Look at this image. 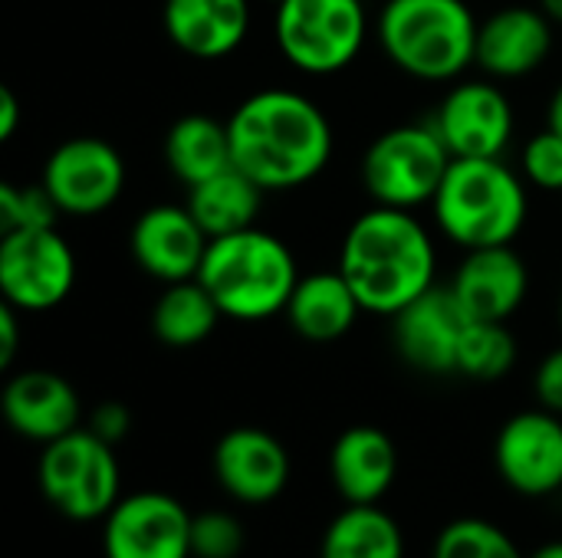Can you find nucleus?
Listing matches in <instances>:
<instances>
[{
  "label": "nucleus",
  "mask_w": 562,
  "mask_h": 558,
  "mask_svg": "<svg viewBox=\"0 0 562 558\" xmlns=\"http://www.w3.org/2000/svg\"><path fill=\"white\" fill-rule=\"evenodd\" d=\"M234 168L263 191H293L319 178L333 158V125L303 92L260 89L227 118Z\"/></svg>",
  "instance_id": "nucleus-1"
},
{
  "label": "nucleus",
  "mask_w": 562,
  "mask_h": 558,
  "mask_svg": "<svg viewBox=\"0 0 562 558\" xmlns=\"http://www.w3.org/2000/svg\"><path fill=\"white\" fill-rule=\"evenodd\" d=\"M435 240L428 227L402 207L359 214L339 250V273L359 296L366 312L395 316L435 286Z\"/></svg>",
  "instance_id": "nucleus-2"
},
{
  "label": "nucleus",
  "mask_w": 562,
  "mask_h": 558,
  "mask_svg": "<svg viewBox=\"0 0 562 558\" xmlns=\"http://www.w3.org/2000/svg\"><path fill=\"white\" fill-rule=\"evenodd\" d=\"M198 280L214 296L224 319L263 322L286 309L300 270L293 250L277 234L247 227L207 243Z\"/></svg>",
  "instance_id": "nucleus-3"
},
{
  "label": "nucleus",
  "mask_w": 562,
  "mask_h": 558,
  "mask_svg": "<svg viewBox=\"0 0 562 558\" xmlns=\"http://www.w3.org/2000/svg\"><path fill=\"white\" fill-rule=\"evenodd\" d=\"M441 234L464 247L514 243L527 224V187L501 158H454L435 201Z\"/></svg>",
  "instance_id": "nucleus-4"
},
{
  "label": "nucleus",
  "mask_w": 562,
  "mask_h": 558,
  "mask_svg": "<svg viewBox=\"0 0 562 558\" xmlns=\"http://www.w3.org/2000/svg\"><path fill=\"white\" fill-rule=\"evenodd\" d=\"M477 30L464 0H389L375 23L385 56L425 82H451L474 66Z\"/></svg>",
  "instance_id": "nucleus-5"
},
{
  "label": "nucleus",
  "mask_w": 562,
  "mask_h": 558,
  "mask_svg": "<svg viewBox=\"0 0 562 558\" xmlns=\"http://www.w3.org/2000/svg\"><path fill=\"white\" fill-rule=\"evenodd\" d=\"M369 36L362 0H277L273 39L306 76H333L356 62Z\"/></svg>",
  "instance_id": "nucleus-6"
},
{
  "label": "nucleus",
  "mask_w": 562,
  "mask_h": 558,
  "mask_svg": "<svg viewBox=\"0 0 562 558\" xmlns=\"http://www.w3.org/2000/svg\"><path fill=\"white\" fill-rule=\"evenodd\" d=\"M36 480L43 500L72 523L105 520L122 500L115 447L89 428H76L72 434L43 444Z\"/></svg>",
  "instance_id": "nucleus-7"
},
{
  "label": "nucleus",
  "mask_w": 562,
  "mask_h": 558,
  "mask_svg": "<svg viewBox=\"0 0 562 558\" xmlns=\"http://www.w3.org/2000/svg\"><path fill=\"white\" fill-rule=\"evenodd\" d=\"M451 161L435 125H395L369 145L362 184L375 204L415 210L435 201Z\"/></svg>",
  "instance_id": "nucleus-8"
},
{
  "label": "nucleus",
  "mask_w": 562,
  "mask_h": 558,
  "mask_svg": "<svg viewBox=\"0 0 562 558\" xmlns=\"http://www.w3.org/2000/svg\"><path fill=\"white\" fill-rule=\"evenodd\" d=\"M76 286V253L56 227L10 230L0 240V293L20 312H46Z\"/></svg>",
  "instance_id": "nucleus-9"
},
{
  "label": "nucleus",
  "mask_w": 562,
  "mask_h": 558,
  "mask_svg": "<svg viewBox=\"0 0 562 558\" xmlns=\"http://www.w3.org/2000/svg\"><path fill=\"white\" fill-rule=\"evenodd\" d=\"M40 184L56 201L59 214L95 217L119 201L125 187V161L105 138L76 135L49 151Z\"/></svg>",
  "instance_id": "nucleus-10"
},
{
  "label": "nucleus",
  "mask_w": 562,
  "mask_h": 558,
  "mask_svg": "<svg viewBox=\"0 0 562 558\" xmlns=\"http://www.w3.org/2000/svg\"><path fill=\"white\" fill-rule=\"evenodd\" d=\"M191 520L175 497L142 490L122 497L102 526L105 558H194L191 556Z\"/></svg>",
  "instance_id": "nucleus-11"
},
{
  "label": "nucleus",
  "mask_w": 562,
  "mask_h": 558,
  "mask_svg": "<svg viewBox=\"0 0 562 558\" xmlns=\"http://www.w3.org/2000/svg\"><path fill=\"white\" fill-rule=\"evenodd\" d=\"M504 483L520 497H553L562 490V418L540 408L514 414L494 444Z\"/></svg>",
  "instance_id": "nucleus-12"
},
{
  "label": "nucleus",
  "mask_w": 562,
  "mask_h": 558,
  "mask_svg": "<svg viewBox=\"0 0 562 558\" xmlns=\"http://www.w3.org/2000/svg\"><path fill=\"white\" fill-rule=\"evenodd\" d=\"M435 128L451 158H501L514 138V109L494 82H458L441 99Z\"/></svg>",
  "instance_id": "nucleus-13"
},
{
  "label": "nucleus",
  "mask_w": 562,
  "mask_h": 558,
  "mask_svg": "<svg viewBox=\"0 0 562 558\" xmlns=\"http://www.w3.org/2000/svg\"><path fill=\"white\" fill-rule=\"evenodd\" d=\"M468 312L454 299L451 286H431L405 309L392 316V335L398 355L425 375H454L458 345L468 329Z\"/></svg>",
  "instance_id": "nucleus-14"
},
{
  "label": "nucleus",
  "mask_w": 562,
  "mask_h": 558,
  "mask_svg": "<svg viewBox=\"0 0 562 558\" xmlns=\"http://www.w3.org/2000/svg\"><path fill=\"white\" fill-rule=\"evenodd\" d=\"M211 237L194 220L188 204H155L138 214L128 230V250L151 280L181 283L201 273Z\"/></svg>",
  "instance_id": "nucleus-15"
},
{
  "label": "nucleus",
  "mask_w": 562,
  "mask_h": 558,
  "mask_svg": "<svg viewBox=\"0 0 562 558\" xmlns=\"http://www.w3.org/2000/svg\"><path fill=\"white\" fill-rule=\"evenodd\" d=\"M214 477L237 503H273L290 483V454L263 428H234L214 447Z\"/></svg>",
  "instance_id": "nucleus-16"
},
{
  "label": "nucleus",
  "mask_w": 562,
  "mask_h": 558,
  "mask_svg": "<svg viewBox=\"0 0 562 558\" xmlns=\"http://www.w3.org/2000/svg\"><path fill=\"white\" fill-rule=\"evenodd\" d=\"M448 286L468 312V319L507 322L527 299L530 270L510 243L477 247L464 253Z\"/></svg>",
  "instance_id": "nucleus-17"
},
{
  "label": "nucleus",
  "mask_w": 562,
  "mask_h": 558,
  "mask_svg": "<svg viewBox=\"0 0 562 558\" xmlns=\"http://www.w3.org/2000/svg\"><path fill=\"white\" fill-rule=\"evenodd\" d=\"M553 20L540 7H504L481 20L477 66L494 79L537 72L553 53Z\"/></svg>",
  "instance_id": "nucleus-18"
},
{
  "label": "nucleus",
  "mask_w": 562,
  "mask_h": 558,
  "mask_svg": "<svg viewBox=\"0 0 562 558\" xmlns=\"http://www.w3.org/2000/svg\"><path fill=\"white\" fill-rule=\"evenodd\" d=\"M3 418L20 437L49 444L82 428V401L63 375L33 368L7 382Z\"/></svg>",
  "instance_id": "nucleus-19"
},
{
  "label": "nucleus",
  "mask_w": 562,
  "mask_h": 558,
  "mask_svg": "<svg viewBox=\"0 0 562 558\" xmlns=\"http://www.w3.org/2000/svg\"><path fill=\"white\" fill-rule=\"evenodd\" d=\"M329 477L349 506L379 503L398 477V447L385 431L356 424L336 437L329 451Z\"/></svg>",
  "instance_id": "nucleus-20"
},
{
  "label": "nucleus",
  "mask_w": 562,
  "mask_h": 558,
  "mask_svg": "<svg viewBox=\"0 0 562 558\" xmlns=\"http://www.w3.org/2000/svg\"><path fill=\"white\" fill-rule=\"evenodd\" d=\"M161 23L168 39L194 59H224L247 39V0H165Z\"/></svg>",
  "instance_id": "nucleus-21"
},
{
  "label": "nucleus",
  "mask_w": 562,
  "mask_h": 558,
  "mask_svg": "<svg viewBox=\"0 0 562 558\" xmlns=\"http://www.w3.org/2000/svg\"><path fill=\"white\" fill-rule=\"evenodd\" d=\"M359 312H366V309L339 270L300 276V283L283 309L293 332L316 345L349 335Z\"/></svg>",
  "instance_id": "nucleus-22"
},
{
  "label": "nucleus",
  "mask_w": 562,
  "mask_h": 558,
  "mask_svg": "<svg viewBox=\"0 0 562 558\" xmlns=\"http://www.w3.org/2000/svg\"><path fill=\"white\" fill-rule=\"evenodd\" d=\"M263 187L247 178L240 168H227L194 187H188V210L194 214V220L204 227V234L214 237H227L247 227H257L260 207H263Z\"/></svg>",
  "instance_id": "nucleus-23"
},
{
  "label": "nucleus",
  "mask_w": 562,
  "mask_h": 558,
  "mask_svg": "<svg viewBox=\"0 0 562 558\" xmlns=\"http://www.w3.org/2000/svg\"><path fill=\"white\" fill-rule=\"evenodd\" d=\"M165 161L184 187H194L234 168L227 122H217L211 115L178 118L165 135Z\"/></svg>",
  "instance_id": "nucleus-24"
},
{
  "label": "nucleus",
  "mask_w": 562,
  "mask_h": 558,
  "mask_svg": "<svg viewBox=\"0 0 562 558\" xmlns=\"http://www.w3.org/2000/svg\"><path fill=\"white\" fill-rule=\"evenodd\" d=\"M221 319H224L221 306L194 276L165 286V293L151 309V332L168 349H194L214 335Z\"/></svg>",
  "instance_id": "nucleus-25"
},
{
  "label": "nucleus",
  "mask_w": 562,
  "mask_h": 558,
  "mask_svg": "<svg viewBox=\"0 0 562 558\" xmlns=\"http://www.w3.org/2000/svg\"><path fill=\"white\" fill-rule=\"evenodd\" d=\"M319 558H405V536L379 503L349 506L329 523Z\"/></svg>",
  "instance_id": "nucleus-26"
},
{
  "label": "nucleus",
  "mask_w": 562,
  "mask_h": 558,
  "mask_svg": "<svg viewBox=\"0 0 562 558\" xmlns=\"http://www.w3.org/2000/svg\"><path fill=\"white\" fill-rule=\"evenodd\" d=\"M517 365V339L507 322L471 319L458 345V372L474 382H497Z\"/></svg>",
  "instance_id": "nucleus-27"
},
{
  "label": "nucleus",
  "mask_w": 562,
  "mask_h": 558,
  "mask_svg": "<svg viewBox=\"0 0 562 558\" xmlns=\"http://www.w3.org/2000/svg\"><path fill=\"white\" fill-rule=\"evenodd\" d=\"M431 558H524V553L501 526L464 516L438 533Z\"/></svg>",
  "instance_id": "nucleus-28"
},
{
  "label": "nucleus",
  "mask_w": 562,
  "mask_h": 558,
  "mask_svg": "<svg viewBox=\"0 0 562 558\" xmlns=\"http://www.w3.org/2000/svg\"><path fill=\"white\" fill-rule=\"evenodd\" d=\"M59 207L43 184H0V234L26 227H56Z\"/></svg>",
  "instance_id": "nucleus-29"
},
{
  "label": "nucleus",
  "mask_w": 562,
  "mask_h": 558,
  "mask_svg": "<svg viewBox=\"0 0 562 558\" xmlns=\"http://www.w3.org/2000/svg\"><path fill=\"white\" fill-rule=\"evenodd\" d=\"M244 553V526L227 510H204L191 520V556L237 558Z\"/></svg>",
  "instance_id": "nucleus-30"
},
{
  "label": "nucleus",
  "mask_w": 562,
  "mask_h": 558,
  "mask_svg": "<svg viewBox=\"0 0 562 558\" xmlns=\"http://www.w3.org/2000/svg\"><path fill=\"white\" fill-rule=\"evenodd\" d=\"M524 174L540 191L562 194V135L550 125L537 132L524 148Z\"/></svg>",
  "instance_id": "nucleus-31"
},
{
  "label": "nucleus",
  "mask_w": 562,
  "mask_h": 558,
  "mask_svg": "<svg viewBox=\"0 0 562 558\" xmlns=\"http://www.w3.org/2000/svg\"><path fill=\"white\" fill-rule=\"evenodd\" d=\"M95 437H102L105 444H119V441H125L128 437V431H132V411L125 408V405H119V401H105V405H99L95 411H92V418H89V424H86Z\"/></svg>",
  "instance_id": "nucleus-32"
},
{
  "label": "nucleus",
  "mask_w": 562,
  "mask_h": 558,
  "mask_svg": "<svg viewBox=\"0 0 562 558\" xmlns=\"http://www.w3.org/2000/svg\"><path fill=\"white\" fill-rule=\"evenodd\" d=\"M533 388H537V398H540V408L553 411L562 418V345L553 349L540 368H537V378H533Z\"/></svg>",
  "instance_id": "nucleus-33"
},
{
  "label": "nucleus",
  "mask_w": 562,
  "mask_h": 558,
  "mask_svg": "<svg viewBox=\"0 0 562 558\" xmlns=\"http://www.w3.org/2000/svg\"><path fill=\"white\" fill-rule=\"evenodd\" d=\"M16 312L10 303L0 306V368H10L13 358H16V345H20V322H16Z\"/></svg>",
  "instance_id": "nucleus-34"
},
{
  "label": "nucleus",
  "mask_w": 562,
  "mask_h": 558,
  "mask_svg": "<svg viewBox=\"0 0 562 558\" xmlns=\"http://www.w3.org/2000/svg\"><path fill=\"white\" fill-rule=\"evenodd\" d=\"M20 128V99L10 86H0V141H10Z\"/></svg>",
  "instance_id": "nucleus-35"
},
{
  "label": "nucleus",
  "mask_w": 562,
  "mask_h": 558,
  "mask_svg": "<svg viewBox=\"0 0 562 558\" xmlns=\"http://www.w3.org/2000/svg\"><path fill=\"white\" fill-rule=\"evenodd\" d=\"M547 125H550L553 132H560L562 135V82H560V89L553 92V99H550V109H547Z\"/></svg>",
  "instance_id": "nucleus-36"
},
{
  "label": "nucleus",
  "mask_w": 562,
  "mask_h": 558,
  "mask_svg": "<svg viewBox=\"0 0 562 558\" xmlns=\"http://www.w3.org/2000/svg\"><path fill=\"white\" fill-rule=\"evenodd\" d=\"M540 10H543L557 26H562V0H540Z\"/></svg>",
  "instance_id": "nucleus-37"
},
{
  "label": "nucleus",
  "mask_w": 562,
  "mask_h": 558,
  "mask_svg": "<svg viewBox=\"0 0 562 558\" xmlns=\"http://www.w3.org/2000/svg\"><path fill=\"white\" fill-rule=\"evenodd\" d=\"M530 558H562V539H557V543H547V546H540L537 553Z\"/></svg>",
  "instance_id": "nucleus-38"
},
{
  "label": "nucleus",
  "mask_w": 562,
  "mask_h": 558,
  "mask_svg": "<svg viewBox=\"0 0 562 558\" xmlns=\"http://www.w3.org/2000/svg\"><path fill=\"white\" fill-rule=\"evenodd\" d=\"M560 322H562V296H560Z\"/></svg>",
  "instance_id": "nucleus-39"
}]
</instances>
